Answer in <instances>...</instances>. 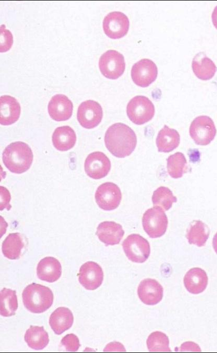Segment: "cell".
Returning <instances> with one entry per match:
<instances>
[{
    "mask_svg": "<svg viewBox=\"0 0 217 353\" xmlns=\"http://www.w3.org/2000/svg\"><path fill=\"white\" fill-rule=\"evenodd\" d=\"M108 150L115 156L123 158L130 155L137 144L134 131L128 125L117 123L108 127L104 136Z\"/></svg>",
    "mask_w": 217,
    "mask_h": 353,
    "instance_id": "1",
    "label": "cell"
},
{
    "mask_svg": "<svg viewBox=\"0 0 217 353\" xmlns=\"http://www.w3.org/2000/svg\"><path fill=\"white\" fill-rule=\"evenodd\" d=\"M3 161L12 172L20 174L28 170L33 161V154L29 146L17 141L7 146L3 153Z\"/></svg>",
    "mask_w": 217,
    "mask_h": 353,
    "instance_id": "2",
    "label": "cell"
},
{
    "mask_svg": "<svg viewBox=\"0 0 217 353\" xmlns=\"http://www.w3.org/2000/svg\"><path fill=\"white\" fill-rule=\"evenodd\" d=\"M22 299L24 306L29 311L33 313H41L52 306L54 296L49 288L32 283L23 290Z\"/></svg>",
    "mask_w": 217,
    "mask_h": 353,
    "instance_id": "3",
    "label": "cell"
},
{
    "mask_svg": "<svg viewBox=\"0 0 217 353\" xmlns=\"http://www.w3.org/2000/svg\"><path fill=\"white\" fill-rule=\"evenodd\" d=\"M127 114L133 123L136 125H142L152 119L155 114V107L152 102L146 97L137 96L128 103Z\"/></svg>",
    "mask_w": 217,
    "mask_h": 353,
    "instance_id": "4",
    "label": "cell"
},
{
    "mask_svg": "<svg viewBox=\"0 0 217 353\" xmlns=\"http://www.w3.org/2000/svg\"><path fill=\"white\" fill-rule=\"evenodd\" d=\"M216 129L212 120L207 116H199L191 122L189 134L196 144L205 146L214 138Z\"/></svg>",
    "mask_w": 217,
    "mask_h": 353,
    "instance_id": "5",
    "label": "cell"
},
{
    "mask_svg": "<svg viewBox=\"0 0 217 353\" xmlns=\"http://www.w3.org/2000/svg\"><path fill=\"white\" fill-rule=\"evenodd\" d=\"M142 222L143 228L149 237L158 238L166 232L168 219L162 208L154 206L144 213Z\"/></svg>",
    "mask_w": 217,
    "mask_h": 353,
    "instance_id": "6",
    "label": "cell"
},
{
    "mask_svg": "<svg viewBox=\"0 0 217 353\" xmlns=\"http://www.w3.org/2000/svg\"><path fill=\"white\" fill-rule=\"evenodd\" d=\"M122 246L127 257L133 262L143 263L149 256V243L139 234L129 235L123 242Z\"/></svg>",
    "mask_w": 217,
    "mask_h": 353,
    "instance_id": "7",
    "label": "cell"
},
{
    "mask_svg": "<svg viewBox=\"0 0 217 353\" xmlns=\"http://www.w3.org/2000/svg\"><path fill=\"white\" fill-rule=\"evenodd\" d=\"M98 65L101 73L105 77L112 79L121 76L125 69L124 56L115 50H109L102 54Z\"/></svg>",
    "mask_w": 217,
    "mask_h": 353,
    "instance_id": "8",
    "label": "cell"
},
{
    "mask_svg": "<svg viewBox=\"0 0 217 353\" xmlns=\"http://www.w3.org/2000/svg\"><path fill=\"white\" fill-rule=\"evenodd\" d=\"M95 199L99 208L103 210L111 211L116 209L120 205L122 193L116 184L106 182L97 188Z\"/></svg>",
    "mask_w": 217,
    "mask_h": 353,
    "instance_id": "9",
    "label": "cell"
},
{
    "mask_svg": "<svg viewBox=\"0 0 217 353\" xmlns=\"http://www.w3.org/2000/svg\"><path fill=\"white\" fill-rule=\"evenodd\" d=\"M102 115V109L98 103L87 100L79 106L77 119L81 126L89 129L96 127L100 123Z\"/></svg>",
    "mask_w": 217,
    "mask_h": 353,
    "instance_id": "10",
    "label": "cell"
},
{
    "mask_svg": "<svg viewBox=\"0 0 217 353\" xmlns=\"http://www.w3.org/2000/svg\"><path fill=\"white\" fill-rule=\"evenodd\" d=\"M158 74L157 67L151 60L142 59L132 66L131 77L134 82L141 87H147L154 82Z\"/></svg>",
    "mask_w": 217,
    "mask_h": 353,
    "instance_id": "11",
    "label": "cell"
},
{
    "mask_svg": "<svg viewBox=\"0 0 217 353\" xmlns=\"http://www.w3.org/2000/svg\"><path fill=\"white\" fill-rule=\"evenodd\" d=\"M129 25V20L127 16L117 11L108 13L102 23L104 33L112 39H119L126 35Z\"/></svg>",
    "mask_w": 217,
    "mask_h": 353,
    "instance_id": "12",
    "label": "cell"
},
{
    "mask_svg": "<svg viewBox=\"0 0 217 353\" xmlns=\"http://www.w3.org/2000/svg\"><path fill=\"white\" fill-rule=\"evenodd\" d=\"M111 167L108 158L100 151H95L89 154L84 162V169L90 178L97 180L105 176Z\"/></svg>",
    "mask_w": 217,
    "mask_h": 353,
    "instance_id": "13",
    "label": "cell"
},
{
    "mask_svg": "<svg viewBox=\"0 0 217 353\" xmlns=\"http://www.w3.org/2000/svg\"><path fill=\"white\" fill-rule=\"evenodd\" d=\"M103 280L102 269L96 262L89 261L81 266L78 274V280L86 290L96 289L101 285Z\"/></svg>",
    "mask_w": 217,
    "mask_h": 353,
    "instance_id": "14",
    "label": "cell"
},
{
    "mask_svg": "<svg viewBox=\"0 0 217 353\" xmlns=\"http://www.w3.org/2000/svg\"><path fill=\"white\" fill-rule=\"evenodd\" d=\"M137 292L139 298L143 303L148 305H154L161 301L163 289L156 280L147 278L140 282Z\"/></svg>",
    "mask_w": 217,
    "mask_h": 353,
    "instance_id": "15",
    "label": "cell"
},
{
    "mask_svg": "<svg viewBox=\"0 0 217 353\" xmlns=\"http://www.w3.org/2000/svg\"><path fill=\"white\" fill-rule=\"evenodd\" d=\"M50 116L56 121L69 119L72 114L73 104L65 95L57 94L52 97L48 106Z\"/></svg>",
    "mask_w": 217,
    "mask_h": 353,
    "instance_id": "16",
    "label": "cell"
},
{
    "mask_svg": "<svg viewBox=\"0 0 217 353\" xmlns=\"http://www.w3.org/2000/svg\"><path fill=\"white\" fill-rule=\"evenodd\" d=\"M122 226L113 221H104L97 227L96 234L106 245L119 244L124 235Z\"/></svg>",
    "mask_w": 217,
    "mask_h": 353,
    "instance_id": "17",
    "label": "cell"
},
{
    "mask_svg": "<svg viewBox=\"0 0 217 353\" xmlns=\"http://www.w3.org/2000/svg\"><path fill=\"white\" fill-rule=\"evenodd\" d=\"M62 274V267L58 259L52 256L45 257L39 262L37 275L42 281L53 283L57 281Z\"/></svg>",
    "mask_w": 217,
    "mask_h": 353,
    "instance_id": "18",
    "label": "cell"
},
{
    "mask_svg": "<svg viewBox=\"0 0 217 353\" xmlns=\"http://www.w3.org/2000/svg\"><path fill=\"white\" fill-rule=\"evenodd\" d=\"M0 123L2 125H10L15 123L19 118L21 107L14 97L2 96L0 99Z\"/></svg>",
    "mask_w": 217,
    "mask_h": 353,
    "instance_id": "19",
    "label": "cell"
},
{
    "mask_svg": "<svg viewBox=\"0 0 217 353\" xmlns=\"http://www.w3.org/2000/svg\"><path fill=\"white\" fill-rule=\"evenodd\" d=\"M183 282L185 288L189 293L198 294L206 289L208 277L206 272L202 269L193 268L186 273Z\"/></svg>",
    "mask_w": 217,
    "mask_h": 353,
    "instance_id": "20",
    "label": "cell"
},
{
    "mask_svg": "<svg viewBox=\"0 0 217 353\" xmlns=\"http://www.w3.org/2000/svg\"><path fill=\"white\" fill-rule=\"evenodd\" d=\"M192 69L196 76L202 80H209L214 75L217 67L203 52H199L192 61Z\"/></svg>",
    "mask_w": 217,
    "mask_h": 353,
    "instance_id": "21",
    "label": "cell"
},
{
    "mask_svg": "<svg viewBox=\"0 0 217 353\" xmlns=\"http://www.w3.org/2000/svg\"><path fill=\"white\" fill-rule=\"evenodd\" d=\"M73 320L71 311L68 308L60 307L51 314L49 324L55 333L60 335L72 326Z\"/></svg>",
    "mask_w": 217,
    "mask_h": 353,
    "instance_id": "22",
    "label": "cell"
},
{
    "mask_svg": "<svg viewBox=\"0 0 217 353\" xmlns=\"http://www.w3.org/2000/svg\"><path fill=\"white\" fill-rule=\"evenodd\" d=\"M52 142L54 147L61 151L71 149L76 141V134L68 126L57 127L52 135Z\"/></svg>",
    "mask_w": 217,
    "mask_h": 353,
    "instance_id": "23",
    "label": "cell"
},
{
    "mask_svg": "<svg viewBox=\"0 0 217 353\" xmlns=\"http://www.w3.org/2000/svg\"><path fill=\"white\" fill-rule=\"evenodd\" d=\"M156 143L158 151L166 153L171 152L179 144V134L176 130L164 125L158 134Z\"/></svg>",
    "mask_w": 217,
    "mask_h": 353,
    "instance_id": "24",
    "label": "cell"
},
{
    "mask_svg": "<svg viewBox=\"0 0 217 353\" xmlns=\"http://www.w3.org/2000/svg\"><path fill=\"white\" fill-rule=\"evenodd\" d=\"M24 339L28 345L35 350H41L49 343L48 334L43 326L31 325L26 330Z\"/></svg>",
    "mask_w": 217,
    "mask_h": 353,
    "instance_id": "25",
    "label": "cell"
},
{
    "mask_svg": "<svg viewBox=\"0 0 217 353\" xmlns=\"http://www.w3.org/2000/svg\"><path fill=\"white\" fill-rule=\"evenodd\" d=\"M24 246L23 239L19 233L9 234L3 241L2 250L4 255L10 259L19 258Z\"/></svg>",
    "mask_w": 217,
    "mask_h": 353,
    "instance_id": "26",
    "label": "cell"
},
{
    "mask_svg": "<svg viewBox=\"0 0 217 353\" xmlns=\"http://www.w3.org/2000/svg\"><path fill=\"white\" fill-rule=\"evenodd\" d=\"M209 235L208 226L202 221L196 220L188 229L186 238L189 244L201 247L205 245Z\"/></svg>",
    "mask_w": 217,
    "mask_h": 353,
    "instance_id": "27",
    "label": "cell"
},
{
    "mask_svg": "<svg viewBox=\"0 0 217 353\" xmlns=\"http://www.w3.org/2000/svg\"><path fill=\"white\" fill-rule=\"evenodd\" d=\"M0 295L1 315L4 317L14 315L18 307L16 291L4 288L1 291Z\"/></svg>",
    "mask_w": 217,
    "mask_h": 353,
    "instance_id": "28",
    "label": "cell"
},
{
    "mask_svg": "<svg viewBox=\"0 0 217 353\" xmlns=\"http://www.w3.org/2000/svg\"><path fill=\"white\" fill-rule=\"evenodd\" d=\"M187 161L184 155L180 152L170 155L167 159V169L169 174L174 179L182 176L186 168Z\"/></svg>",
    "mask_w": 217,
    "mask_h": 353,
    "instance_id": "29",
    "label": "cell"
},
{
    "mask_svg": "<svg viewBox=\"0 0 217 353\" xmlns=\"http://www.w3.org/2000/svg\"><path fill=\"white\" fill-rule=\"evenodd\" d=\"M152 200L154 206L167 211L171 208L173 203L177 202V198L169 188L161 186L153 192Z\"/></svg>",
    "mask_w": 217,
    "mask_h": 353,
    "instance_id": "30",
    "label": "cell"
},
{
    "mask_svg": "<svg viewBox=\"0 0 217 353\" xmlns=\"http://www.w3.org/2000/svg\"><path fill=\"white\" fill-rule=\"evenodd\" d=\"M169 343L168 337L158 331L151 333L147 340V347L150 352H171Z\"/></svg>",
    "mask_w": 217,
    "mask_h": 353,
    "instance_id": "31",
    "label": "cell"
},
{
    "mask_svg": "<svg viewBox=\"0 0 217 353\" xmlns=\"http://www.w3.org/2000/svg\"><path fill=\"white\" fill-rule=\"evenodd\" d=\"M0 51L5 52L10 50L13 43V37L10 30L6 29L5 25L1 27Z\"/></svg>",
    "mask_w": 217,
    "mask_h": 353,
    "instance_id": "32",
    "label": "cell"
},
{
    "mask_svg": "<svg viewBox=\"0 0 217 353\" xmlns=\"http://www.w3.org/2000/svg\"><path fill=\"white\" fill-rule=\"evenodd\" d=\"M61 342L65 347L66 351L70 352L76 351L80 346L78 337L73 333L66 335Z\"/></svg>",
    "mask_w": 217,
    "mask_h": 353,
    "instance_id": "33",
    "label": "cell"
},
{
    "mask_svg": "<svg viewBox=\"0 0 217 353\" xmlns=\"http://www.w3.org/2000/svg\"><path fill=\"white\" fill-rule=\"evenodd\" d=\"M1 211L6 208L9 210L11 208L10 204L11 195L9 191L5 187H1Z\"/></svg>",
    "mask_w": 217,
    "mask_h": 353,
    "instance_id": "34",
    "label": "cell"
},
{
    "mask_svg": "<svg viewBox=\"0 0 217 353\" xmlns=\"http://www.w3.org/2000/svg\"><path fill=\"white\" fill-rule=\"evenodd\" d=\"M181 351H200V348L197 344L192 342H186L183 343L180 348Z\"/></svg>",
    "mask_w": 217,
    "mask_h": 353,
    "instance_id": "35",
    "label": "cell"
},
{
    "mask_svg": "<svg viewBox=\"0 0 217 353\" xmlns=\"http://www.w3.org/2000/svg\"><path fill=\"white\" fill-rule=\"evenodd\" d=\"M119 343L118 345L120 344ZM116 342H112L109 343L107 345V346L105 347V348L104 349V351H114V349H119L122 350L123 351H125V350H122L123 348H124L123 345L122 344H120V345H116Z\"/></svg>",
    "mask_w": 217,
    "mask_h": 353,
    "instance_id": "36",
    "label": "cell"
},
{
    "mask_svg": "<svg viewBox=\"0 0 217 353\" xmlns=\"http://www.w3.org/2000/svg\"><path fill=\"white\" fill-rule=\"evenodd\" d=\"M211 20L213 26L217 29V6L214 8L212 13Z\"/></svg>",
    "mask_w": 217,
    "mask_h": 353,
    "instance_id": "37",
    "label": "cell"
},
{
    "mask_svg": "<svg viewBox=\"0 0 217 353\" xmlns=\"http://www.w3.org/2000/svg\"><path fill=\"white\" fill-rule=\"evenodd\" d=\"M212 246L217 254V232L215 234L212 239Z\"/></svg>",
    "mask_w": 217,
    "mask_h": 353,
    "instance_id": "38",
    "label": "cell"
}]
</instances>
